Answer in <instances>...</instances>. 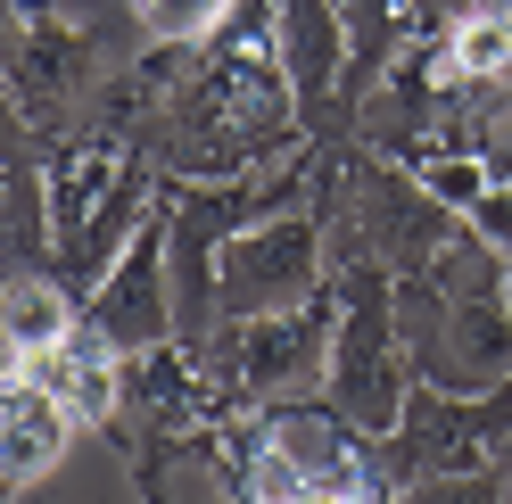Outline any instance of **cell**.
Wrapping results in <instances>:
<instances>
[{"label":"cell","instance_id":"2","mask_svg":"<svg viewBox=\"0 0 512 504\" xmlns=\"http://www.w3.org/2000/svg\"><path fill=\"white\" fill-rule=\"evenodd\" d=\"M17 372H34V381L67 405V422H108L116 414V364H108L100 339H83V331H67L50 356H17Z\"/></svg>","mask_w":512,"mask_h":504},{"label":"cell","instance_id":"1","mask_svg":"<svg viewBox=\"0 0 512 504\" xmlns=\"http://www.w3.org/2000/svg\"><path fill=\"white\" fill-rule=\"evenodd\" d=\"M248 480H256V504H372L356 455H339L331 430L314 422H273Z\"/></svg>","mask_w":512,"mask_h":504},{"label":"cell","instance_id":"4","mask_svg":"<svg viewBox=\"0 0 512 504\" xmlns=\"http://www.w3.org/2000/svg\"><path fill=\"white\" fill-rule=\"evenodd\" d=\"M446 67L455 75H512V0H471L455 17Z\"/></svg>","mask_w":512,"mask_h":504},{"label":"cell","instance_id":"3","mask_svg":"<svg viewBox=\"0 0 512 504\" xmlns=\"http://www.w3.org/2000/svg\"><path fill=\"white\" fill-rule=\"evenodd\" d=\"M0 430H9V480H42L75 422H67V405H58L34 372L9 364V405H0Z\"/></svg>","mask_w":512,"mask_h":504},{"label":"cell","instance_id":"5","mask_svg":"<svg viewBox=\"0 0 512 504\" xmlns=\"http://www.w3.org/2000/svg\"><path fill=\"white\" fill-rule=\"evenodd\" d=\"M58 339H67V306H58L42 281H17L9 290V348L17 356H50Z\"/></svg>","mask_w":512,"mask_h":504},{"label":"cell","instance_id":"6","mask_svg":"<svg viewBox=\"0 0 512 504\" xmlns=\"http://www.w3.org/2000/svg\"><path fill=\"white\" fill-rule=\"evenodd\" d=\"M223 9H232V0H141V25L157 42H199V34L223 25Z\"/></svg>","mask_w":512,"mask_h":504}]
</instances>
